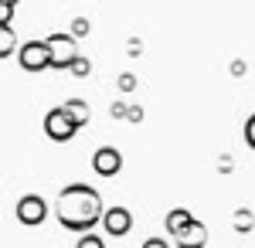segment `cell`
<instances>
[{
  "mask_svg": "<svg viewBox=\"0 0 255 248\" xmlns=\"http://www.w3.org/2000/svg\"><path fill=\"white\" fill-rule=\"evenodd\" d=\"M102 194L92 187V184H68L58 191V201H55V218L65 231H75V235H85L92 231L102 221Z\"/></svg>",
  "mask_w": 255,
  "mask_h": 248,
  "instance_id": "obj_1",
  "label": "cell"
},
{
  "mask_svg": "<svg viewBox=\"0 0 255 248\" xmlns=\"http://www.w3.org/2000/svg\"><path fill=\"white\" fill-rule=\"evenodd\" d=\"M48 44V58H51V72H68V65L79 58V41L72 38V34H65V31H55V34H48L44 38Z\"/></svg>",
  "mask_w": 255,
  "mask_h": 248,
  "instance_id": "obj_2",
  "label": "cell"
},
{
  "mask_svg": "<svg viewBox=\"0 0 255 248\" xmlns=\"http://www.w3.org/2000/svg\"><path fill=\"white\" fill-rule=\"evenodd\" d=\"M75 133H79V126L65 116L61 106H55V109H48V113H44V136H48L51 143H72Z\"/></svg>",
  "mask_w": 255,
  "mask_h": 248,
  "instance_id": "obj_3",
  "label": "cell"
},
{
  "mask_svg": "<svg viewBox=\"0 0 255 248\" xmlns=\"http://www.w3.org/2000/svg\"><path fill=\"white\" fill-rule=\"evenodd\" d=\"M17 65L27 72V75H38V72H44L48 65H51V58H48V44L44 41H24L17 48Z\"/></svg>",
  "mask_w": 255,
  "mask_h": 248,
  "instance_id": "obj_4",
  "label": "cell"
},
{
  "mask_svg": "<svg viewBox=\"0 0 255 248\" xmlns=\"http://www.w3.org/2000/svg\"><path fill=\"white\" fill-rule=\"evenodd\" d=\"M14 214H17V221L24 228H38V225H44V218H48V201L41 194H24L17 204H14Z\"/></svg>",
  "mask_w": 255,
  "mask_h": 248,
  "instance_id": "obj_5",
  "label": "cell"
},
{
  "mask_svg": "<svg viewBox=\"0 0 255 248\" xmlns=\"http://www.w3.org/2000/svg\"><path fill=\"white\" fill-rule=\"evenodd\" d=\"M102 228H106V235H113V238H123V235H129L133 231V211L129 208H106L102 211V221H99Z\"/></svg>",
  "mask_w": 255,
  "mask_h": 248,
  "instance_id": "obj_6",
  "label": "cell"
},
{
  "mask_svg": "<svg viewBox=\"0 0 255 248\" xmlns=\"http://www.w3.org/2000/svg\"><path fill=\"white\" fill-rule=\"evenodd\" d=\"M92 170H96L99 177H116V173L123 170V153H119L116 146H99V150L92 153Z\"/></svg>",
  "mask_w": 255,
  "mask_h": 248,
  "instance_id": "obj_7",
  "label": "cell"
},
{
  "mask_svg": "<svg viewBox=\"0 0 255 248\" xmlns=\"http://www.w3.org/2000/svg\"><path fill=\"white\" fill-rule=\"evenodd\" d=\"M170 238H174L177 248H204L208 245V228H204L197 218H191V221L177 231V235H170Z\"/></svg>",
  "mask_w": 255,
  "mask_h": 248,
  "instance_id": "obj_8",
  "label": "cell"
},
{
  "mask_svg": "<svg viewBox=\"0 0 255 248\" xmlns=\"http://www.w3.org/2000/svg\"><path fill=\"white\" fill-rule=\"evenodd\" d=\"M61 109H65V116L75 123V126H89V119H92V109H89V102L85 99H68V102H61Z\"/></svg>",
  "mask_w": 255,
  "mask_h": 248,
  "instance_id": "obj_9",
  "label": "cell"
},
{
  "mask_svg": "<svg viewBox=\"0 0 255 248\" xmlns=\"http://www.w3.org/2000/svg\"><path fill=\"white\" fill-rule=\"evenodd\" d=\"M191 218H194V214H191L187 208H174V211H167V218H163V228H167V235H177V231L184 228Z\"/></svg>",
  "mask_w": 255,
  "mask_h": 248,
  "instance_id": "obj_10",
  "label": "cell"
},
{
  "mask_svg": "<svg viewBox=\"0 0 255 248\" xmlns=\"http://www.w3.org/2000/svg\"><path fill=\"white\" fill-rule=\"evenodd\" d=\"M17 48H20L17 31H14L10 24H3V27H0V58H10V55H17Z\"/></svg>",
  "mask_w": 255,
  "mask_h": 248,
  "instance_id": "obj_11",
  "label": "cell"
},
{
  "mask_svg": "<svg viewBox=\"0 0 255 248\" xmlns=\"http://www.w3.org/2000/svg\"><path fill=\"white\" fill-rule=\"evenodd\" d=\"M68 34H72L75 41L89 38V34H92V20H89V17H75L72 24H68Z\"/></svg>",
  "mask_w": 255,
  "mask_h": 248,
  "instance_id": "obj_12",
  "label": "cell"
},
{
  "mask_svg": "<svg viewBox=\"0 0 255 248\" xmlns=\"http://www.w3.org/2000/svg\"><path fill=\"white\" fill-rule=\"evenodd\" d=\"M89 72H92V61H89V58H85V55L79 51V58H75V61L68 65V75H75V78H85Z\"/></svg>",
  "mask_w": 255,
  "mask_h": 248,
  "instance_id": "obj_13",
  "label": "cell"
},
{
  "mask_svg": "<svg viewBox=\"0 0 255 248\" xmlns=\"http://www.w3.org/2000/svg\"><path fill=\"white\" fill-rule=\"evenodd\" d=\"M75 248H106V242L99 238L96 231H85V235H79V245Z\"/></svg>",
  "mask_w": 255,
  "mask_h": 248,
  "instance_id": "obj_14",
  "label": "cell"
},
{
  "mask_svg": "<svg viewBox=\"0 0 255 248\" xmlns=\"http://www.w3.org/2000/svg\"><path fill=\"white\" fill-rule=\"evenodd\" d=\"M116 85H119V92H133V89H136V75H133V72H123V75L116 78Z\"/></svg>",
  "mask_w": 255,
  "mask_h": 248,
  "instance_id": "obj_15",
  "label": "cell"
},
{
  "mask_svg": "<svg viewBox=\"0 0 255 248\" xmlns=\"http://www.w3.org/2000/svg\"><path fill=\"white\" fill-rule=\"evenodd\" d=\"M14 10H17V7H14V3H10V0H0V27H3V24H10V20H14Z\"/></svg>",
  "mask_w": 255,
  "mask_h": 248,
  "instance_id": "obj_16",
  "label": "cell"
},
{
  "mask_svg": "<svg viewBox=\"0 0 255 248\" xmlns=\"http://www.w3.org/2000/svg\"><path fill=\"white\" fill-rule=\"evenodd\" d=\"M245 143H249V150H255V113L245 119Z\"/></svg>",
  "mask_w": 255,
  "mask_h": 248,
  "instance_id": "obj_17",
  "label": "cell"
},
{
  "mask_svg": "<svg viewBox=\"0 0 255 248\" xmlns=\"http://www.w3.org/2000/svg\"><path fill=\"white\" fill-rule=\"evenodd\" d=\"M235 228L238 231H249V228H252V214H249V211H238V214H235Z\"/></svg>",
  "mask_w": 255,
  "mask_h": 248,
  "instance_id": "obj_18",
  "label": "cell"
},
{
  "mask_svg": "<svg viewBox=\"0 0 255 248\" xmlns=\"http://www.w3.org/2000/svg\"><path fill=\"white\" fill-rule=\"evenodd\" d=\"M126 109H129L126 102H113V106H109V113H113V119H126Z\"/></svg>",
  "mask_w": 255,
  "mask_h": 248,
  "instance_id": "obj_19",
  "label": "cell"
},
{
  "mask_svg": "<svg viewBox=\"0 0 255 248\" xmlns=\"http://www.w3.org/2000/svg\"><path fill=\"white\" fill-rule=\"evenodd\" d=\"M139 248H170V242H167V238H146Z\"/></svg>",
  "mask_w": 255,
  "mask_h": 248,
  "instance_id": "obj_20",
  "label": "cell"
},
{
  "mask_svg": "<svg viewBox=\"0 0 255 248\" xmlns=\"http://www.w3.org/2000/svg\"><path fill=\"white\" fill-rule=\"evenodd\" d=\"M245 72H249V65H245L242 58H235V61H232V75H235V78H242Z\"/></svg>",
  "mask_w": 255,
  "mask_h": 248,
  "instance_id": "obj_21",
  "label": "cell"
},
{
  "mask_svg": "<svg viewBox=\"0 0 255 248\" xmlns=\"http://www.w3.org/2000/svg\"><path fill=\"white\" fill-rule=\"evenodd\" d=\"M126 119H129V123H139V119H143V109H139V106H129V109H126Z\"/></svg>",
  "mask_w": 255,
  "mask_h": 248,
  "instance_id": "obj_22",
  "label": "cell"
},
{
  "mask_svg": "<svg viewBox=\"0 0 255 248\" xmlns=\"http://www.w3.org/2000/svg\"><path fill=\"white\" fill-rule=\"evenodd\" d=\"M139 51H143V41H139V38H129V55L136 58Z\"/></svg>",
  "mask_w": 255,
  "mask_h": 248,
  "instance_id": "obj_23",
  "label": "cell"
},
{
  "mask_svg": "<svg viewBox=\"0 0 255 248\" xmlns=\"http://www.w3.org/2000/svg\"><path fill=\"white\" fill-rule=\"evenodd\" d=\"M10 3H14V7H17V3H20V0H10Z\"/></svg>",
  "mask_w": 255,
  "mask_h": 248,
  "instance_id": "obj_24",
  "label": "cell"
}]
</instances>
